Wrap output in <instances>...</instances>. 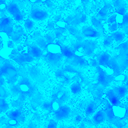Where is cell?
Wrapping results in <instances>:
<instances>
[{
	"mask_svg": "<svg viewBox=\"0 0 128 128\" xmlns=\"http://www.w3.org/2000/svg\"><path fill=\"white\" fill-rule=\"evenodd\" d=\"M18 64L12 60H5L0 66V77H5L9 83L14 84L19 74L20 69Z\"/></svg>",
	"mask_w": 128,
	"mask_h": 128,
	"instance_id": "obj_1",
	"label": "cell"
},
{
	"mask_svg": "<svg viewBox=\"0 0 128 128\" xmlns=\"http://www.w3.org/2000/svg\"><path fill=\"white\" fill-rule=\"evenodd\" d=\"M13 20L10 17L4 16L0 18V32L10 36L14 30Z\"/></svg>",
	"mask_w": 128,
	"mask_h": 128,
	"instance_id": "obj_2",
	"label": "cell"
},
{
	"mask_svg": "<svg viewBox=\"0 0 128 128\" xmlns=\"http://www.w3.org/2000/svg\"><path fill=\"white\" fill-rule=\"evenodd\" d=\"M30 15L33 19L40 21L45 19L47 18L48 15L46 10L44 8L36 6L32 8Z\"/></svg>",
	"mask_w": 128,
	"mask_h": 128,
	"instance_id": "obj_3",
	"label": "cell"
},
{
	"mask_svg": "<svg viewBox=\"0 0 128 128\" xmlns=\"http://www.w3.org/2000/svg\"><path fill=\"white\" fill-rule=\"evenodd\" d=\"M10 59L19 65H22L24 62H26V56L22 54L15 48L14 49L9 55Z\"/></svg>",
	"mask_w": 128,
	"mask_h": 128,
	"instance_id": "obj_4",
	"label": "cell"
},
{
	"mask_svg": "<svg viewBox=\"0 0 128 128\" xmlns=\"http://www.w3.org/2000/svg\"><path fill=\"white\" fill-rule=\"evenodd\" d=\"M107 117L106 113L104 110H100L94 114L92 118V120L94 124H99L104 122Z\"/></svg>",
	"mask_w": 128,
	"mask_h": 128,
	"instance_id": "obj_5",
	"label": "cell"
},
{
	"mask_svg": "<svg viewBox=\"0 0 128 128\" xmlns=\"http://www.w3.org/2000/svg\"><path fill=\"white\" fill-rule=\"evenodd\" d=\"M106 94L107 98L113 106H119L120 102V98L115 94L113 90H108Z\"/></svg>",
	"mask_w": 128,
	"mask_h": 128,
	"instance_id": "obj_6",
	"label": "cell"
},
{
	"mask_svg": "<svg viewBox=\"0 0 128 128\" xmlns=\"http://www.w3.org/2000/svg\"><path fill=\"white\" fill-rule=\"evenodd\" d=\"M18 112L17 111L13 112L9 115L7 124L10 127H16L18 124Z\"/></svg>",
	"mask_w": 128,
	"mask_h": 128,
	"instance_id": "obj_7",
	"label": "cell"
},
{
	"mask_svg": "<svg viewBox=\"0 0 128 128\" xmlns=\"http://www.w3.org/2000/svg\"><path fill=\"white\" fill-rule=\"evenodd\" d=\"M113 90L115 94L119 98H122L125 96L127 92V87L124 86L116 87Z\"/></svg>",
	"mask_w": 128,
	"mask_h": 128,
	"instance_id": "obj_8",
	"label": "cell"
},
{
	"mask_svg": "<svg viewBox=\"0 0 128 128\" xmlns=\"http://www.w3.org/2000/svg\"><path fill=\"white\" fill-rule=\"evenodd\" d=\"M112 110L114 115L120 118H123L126 113V108L119 106H113Z\"/></svg>",
	"mask_w": 128,
	"mask_h": 128,
	"instance_id": "obj_9",
	"label": "cell"
},
{
	"mask_svg": "<svg viewBox=\"0 0 128 128\" xmlns=\"http://www.w3.org/2000/svg\"><path fill=\"white\" fill-rule=\"evenodd\" d=\"M6 10L12 16L20 11L18 5L14 2H12L7 5Z\"/></svg>",
	"mask_w": 128,
	"mask_h": 128,
	"instance_id": "obj_10",
	"label": "cell"
},
{
	"mask_svg": "<svg viewBox=\"0 0 128 128\" xmlns=\"http://www.w3.org/2000/svg\"><path fill=\"white\" fill-rule=\"evenodd\" d=\"M97 105L94 101L89 102L86 106L85 112L86 115L90 116L94 113L97 108Z\"/></svg>",
	"mask_w": 128,
	"mask_h": 128,
	"instance_id": "obj_11",
	"label": "cell"
},
{
	"mask_svg": "<svg viewBox=\"0 0 128 128\" xmlns=\"http://www.w3.org/2000/svg\"><path fill=\"white\" fill-rule=\"evenodd\" d=\"M47 49L50 53L54 54H58L61 51V48L60 46L56 44H49L47 46Z\"/></svg>",
	"mask_w": 128,
	"mask_h": 128,
	"instance_id": "obj_12",
	"label": "cell"
},
{
	"mask_svg": "<svg viewBox=\"0 0 128 128\" xmlns=\"http://www.w3.org/2000/svg\"><path fill=\"white\" fill-rule=\"evenodd\" d=\"M9 108L8 104L5 99L0 98V114L5 112Z\"/></svg>",
	"mask_w": 128,
	"mask_h": 128,
	"instance_id": "obj_13",
	"label": "cell"
},
{
	"mask_svg": "<svg viewBox=\"0 0 128 128\" xmlns=\"http://www.w3.org/2000/svg\"><path fill=\"white\" fill-rule=\"evenodd\" d=\"M71 89L74 94H77L80 93L82 91V86L78 82H75L72 84Z\"/></svg>",
	"mask_w": 128,
	"mask_h": 128,
	"instance_id": "obj_14",
	"label": "cell"
},
{
	"mask_svg": "<svg viewBox=\"0 0 128 128\" xmlns=\"http://www.w3.org/2000/svg\"><path fill=\"white\" fill-rule=\"evenodd\" d=\"M10 96L8 90L4 87V86H0V98L5 99Z\"/></svg>",
	"mask_w": 128,
	"mask_h": 128,
	"instance_id": "obj_15",
	"label": "cell"
},
{
	"mask_svg": "<svg viewBox=\"0 0 128 128\" xmlns=\"http://www.w3.org/2000/svg\"><path fill=\"white\" fill-rule=\"evenodd\" d=\"M84 34L87 36H92L95 35V31L91 28H85L83 31Z\"/></svg>",
	"mask_w": 128,
	"mask_h": 128,
	"instance_id": "obj_16",
	"label": "cell"
},
{
	"mask_svg": "<svg viewBox=\"0 0 128 128\" xmlns=\"http://www.w3.org/2000/svg\"><path fill=\"white\" fill-rule=\"evenodd\" d=\"M34 25L33 22L32 20L27 19L24 21V26L26 29L28 31L31 30Z\"/></svg>",
	"mask_w": 128,
	"mask_h": 128,
	"instance_id": "obj_17",
	"label": "cell"
},
{
	"mask_svg": "<svg viewBox=\"0 0 128 128\" xmlns=\"http://www.w3.org/2000/svg\"><path fill=\"white\" fill-rule=\"evenodd\" d=\"M14 20L16 21H20L24 18V15L20 11L12 16Z\"/></svg>",
	"mask_w": 128,
	"mask_h": 128,
	"instance_id": "obj_18",
	"label": "cell"
},
{
	"mask_svg": "<svg viewBox=\"0 0 128 128\" xmlns=\"http://www.w3.org/2000/svg\"><path fill=\"white\" fill-rule=\"evenodd\" d=\"M7 5L5 0H0V11L6 10Z\"/></svg>",
	"mask_w": 128,
	"mask_h": 128,
	"instance_id": "obj_19",
	"label": "cell"
},
{
	"mask_svg": "<svg viewBox=\"0 0 128 128\" xmlns=\"http://www.w3.org/2000/svg\"><path fill=\"white\" fill-rule=\"evenodd\" d=\"M82 120V116L80 115H78L75 116L74 118V121L76 124H78L81 122Z\"/></svg>",
	"mask_w": 128,
	"mask_h": 128,
	"instance_id": "obj_20",
	"label": "cell"
},
{
	"mask_svg": "<svg viewBox=\"0 0 128 128\" xmlns=\"http://www.w3.org/2000/svg\"><path fill=\"white\" fill-rule=\"evenodd\" d=\"M56 126V122L53 120H51L49 122L48 126L49 128H55Z\"/></svg>",
	"mask_w": 128,
	"mask_h": 128,
	"instance_id": "obj_21",
	"label": "cell"
},
{
	"mask_svg": "<svg viewBox=\"0 0 128 128\" xmlns=\"http://www.w3.org/2000/svg\"><path fill=\"white\" fill-rule=\"evenodd\" d=\"M52 107L54 111L58 110L60 108L58 103L56 102H54L52 104Z\"/></svg>",
	"mask_w": 128,
	"mask_h": 128,
	"instance_id": "obj_22",
	"label": "cell"
},
{
	"mask_svg": "<svg viewBox=\"0 0 128 128\" xmlns=\"http://www.w3.org/2000/svg\"><path fill=\"white\" fill-rule=\"evenodd\" d=\"M57 25L61 28H64L66 26V23L63 21H59L57 22L56 23Z\"/></svg>",
	"mask_w": 128,
	"mask_h": 128,
	"instance_id": "obj_23",
	"label": "cell"
},
{
	"mask_svg": "<svg viewBox=\"0 0 128 128\" xmlns=\"http://www.w3.org/2000/svg\"><path fill=\"white\" fill-rule=\"evenodd\" d=\"M105 70L106 73L108 75H112L114 73L113 70L108 66L106 67Z\"/></svg>",
	"mask_w": 128,
	"mask_h": 128,
	"instance_id": "obj_24",
	"label": "cell"
},
{
	"mask_svg": "<svg viewBox=\"0 0 128 128\" xmlns=\"http://www.w3.org/2000/svg\"><path fill=\"white\" fill-rule=\"evenodd\" d=\"M45 38L46 42L49 43L51 42L53 40L52 37L49 34L46 35Z\"/></svg>",
	"mask_w": 128,
	"mask_h": 128,
	"instance_id": "obj_25",
	"label": "cell"
},
{
	"mask_svg": "<svg viewBox=\"0 0 128 128\" xmlns=\"http://www.w3.org/2000/svg\"><path fill=\"white\" fill-rule=\"evenodd\" d=\"M124 76L123 75L121 74L117 76L116 78V79L118 80L122 81L124 80Z\"/></svg>",
	"mask_w": 128,
	"mask_h": 128,
	"instance_id": "obj_26",
	"label": "cell"
},
{
	"mask_svg": "<svg viewBox=\"0 0 128 128\" xmlns=\"http://www.w3.org/2000/svg\"><path fill=\"white\" fill-rule=\"evenodd\" d=\"M5 81L3 77H0V86H4Z\"/></svg>",
	"mask_w": 128,
	"mask_h": 128,
	"instance_id": "obj_27",
	"label": "cell"
},
{
	"mask_svg": "<svg viewBox=\"0 0 128 128\" xmlns=\"http://www.w3.org/2000/svg\"><path fill=\"white\" fill-rule=\"evenodd\" d=\"M56 36L57 38H59L62 35V34L60 31H56L55 32Z\"/></svg>",
	"mask_w": 128,
	"mask_h": 128,
	"instance_id": "obj_28",
	"label": "cell"
},
{
	"mask_svg": "<svg viewBox=\"0 0 128 128\" xmlns=\"http://www.w3.org/2000/svg\"><path fill=\"white\" fill-rule=\"evenodd\" d=\"M75 54L76 55L78 56H82L83 55L82 52H80L78 50L76 51Z\"/></svg>",
	"mask_w": 128,
	"mask_h": 128,
	"instance_id": "obj_29",
	"label": "cell"
},
{
	"mask_svg": "<svg viewBox=\"0 0 128 128\" xmlns=\"http://www.w3.org/2000/svg\"><path fill=\"white\" fill-rule=\"evenodd\" d=\"M48 28L49 30H52L54 28V26L52 24H50L48 25Z\"/></svg>",
	"mask_w": 128,
	"mask_h": 128,
	"instance_id": "obj_30",
	"label": "cell"
},
{
	"mask_svg": "<svg viewBox=\"0 0 128 128\" xmlns=\"http://www.w3.org/2000/svg\"><path fill=\"white\" fill-rule=\"evenodd\" d=\"M8 46L9 47L12 48L14 46V44L12 41H10L8 42Z\"/></svg>",
	"mask_w": 128,
	"mask_h": 128,
	"instance_id": "obj_31",
	"label": "cell"
},
{
	"mask_svg": "<svg viewBox=\"0 0 128 128\" xmlns=\"http://www.w3.org/2000/svg\"><path fill=\"white\" fill-rule=\"evenodd\" d=\"M35 32L33 34L32 37H33L34 38H36L37 37L39 36H40V33L38 32Z\"/></svg>",
	"mask_w": 128,
	"mask_h": 128,
	"instance_id": "obj_32",
	"label": "cell"
},
{
	"mask_svg": "<svg viewBox=\"0 0 128 128\" xmlns=\"http://www.w3.org/2000/svg\"><path fill=\"white\" fill-rule=\"evenodd\" d=\"M77 50L80 52H84V49L82 47H80L78 48Z\"/></svg>",
	"mask_w": 128,
	"mask_h": 128,
	"instance_id": "obj_33",
	"label": "cell"
},
{
	"mask_svg": "<svg viewBox=\"0 0 128 128\" xmlns=\"http://www.w3.org/2000/svg\"><path fill=\"white\" fill-rule=\"evenodd\" d=\"M100 67L101 68H102L104 70H105L106 69V67L102 65H100Z\"/></svg>",
	"mask_w": 128,
	"mask_h": 128,
	"instance_id": "obj_34",
	"label": "cell"
},
{
	"mask_svg": "<svg viewBox=\"0 0 128 128\" xmlns=\"http://www.w3.org/2000/svg\"><path fill=\"white\" fill-rule=\"evenodd\" d=\"M30 0L32 2L34 3L36 1V0Z\"/></svg>",
	"mask_w": 128,
	"mask_h": 128,
	"instance_id": "obj_35",
	"label": "cell"
},
{
	"mask_svg": "<svg viewBox=\"0 0 128 128\" xmlns=\"http://www.w3.org/2000/svg\"><path fill=\"white\" fill-rule=\"evenodd\" d=\"M41 0L43 2H44V1H45L46 0Z\"/></svg>",
	"mask_w": 128,
	"mask_h": 128,
	"instance_id": "obj_36",
	"label": "cell"
}]
</instances>
